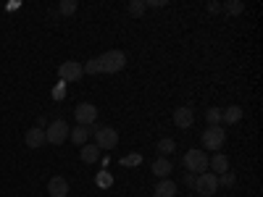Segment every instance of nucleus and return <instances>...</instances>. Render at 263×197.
<instances>
[{"label":"nucleus","mask_w":263,"mask_h":197,"mask_svg":"<svg viewBox=\"0 0 263 197\" xmlns=\"http://www.w3.org/2000/svg\"><path fill=\"white\" fill-rule=\"evenodd\" d=\"M208 11H211V13H216V11H221V3H211V6H208Z\"/></svg>","instance_id":"28"},{"label":"nucleus","mask_w":263,"mask_h":197,"mask_svg":"<svg viewBox=\"0 0 263 197\" xmlns=\"http://www.w3.org/2000/svg\"><path fill=\"white\" fill-rule=\"evenodd\" d=\"M95 145L100 150H114L119 145V131L111 126H98L95 129Z\"/></svg>","instance_id":"5"},{"label":"nucleus","mask_w":263,"mask_h":197,"mask_svg":"<svg viewBox=\"0 0 263 197\" xmlns=\"http://www.w3.org/2000/svg\"><path fill=\"white\" fill-rule=\"evenodd\" d=\"M184 168L190 173H195V176H200V173L208 171V155H205V150H190L184 152Z\"/></svg>","instance_id":"2"},{"label":"nucleus","mask_w":263,"mask_h":197,"mask_svg":"<svg viewBox=\"0 0 263 197\" xmlns=\"http://www.w3.org/2000/svg\"><path fill=\"white\" fill-rule=\"evenodd\" d=\"M208 168H211V173L221 176V173H227V171H229V158L224 155V152H216L213 158H208Z\"/></svg>","instance_id":"10"},{"label":"nucleus","mask_w":263,"mask_h":197,"mask_svg":"<svg viewBox=\"0 0 263 197\" xmlns=\"http://www.w3.org/2000/svg\"><path fill=\"white\" fill-rule=\"evenodd\" d=\"M221 8H224L227 13L237 16V13H242V11H245V3H242V0H229V3H224Z\"/></svg>","instance_id":"19"},{"label":"nucleus","mask_w":263,"mask_h":197,"mask_svg":"<svg viewBox=\"0 0 263 197\" xmlns=\"http://www.w3.org/2000/svg\"><path fill=\"white\" fill-rule=\"evenodd\" d=\"M234 182H237V176H234V173L232 171H227V173H221V176H218V187H234Z\"/></svg>","instance_id":"23"},{"label":"nucleus","mask_w":263,"mask_h":197,"mask_svg":"<svg viewBox=\"0 0 263 197\" xmlns=\"http://www.w3.org/2000/svg\"><path fill=\"white\" fill-rule=\"evenodd\" d=\"M174 150H177V142H174L171 137H163V140L158 142V152H161V158H163V155H171Z\"/></svg>","instance_id":"18"},{"label":"nucleus","mask_w":263,"mask_h":197,"mask_svg":"<svg viewBox=\"0 0 263 197\" xmlns=\"http://www.w3.org/2000/svg\"><path fill=\"white\" fill-rule=\"evenodd\" d=\"M140 161H142L140 155H129V158H124V166H137Z\"/></svg>","instance_id":"26"},{"label":"nucleus","mask_w":263,"mask_h":197,"mask_svg":"<svg viewBox=\"0 0 263 197\" xmlns=\"http://www.w3.org/2000/svg\"><path fill=\"white\" fill-rule=\"evenodd\" d=\"M98 61H100V71H103V74H116V71H121L124 66H126L124 50H108V53H103Z\"/></svg>","instance_id":"1"},{"label":"nucleus","mask_w":263,"mask_h":197,"mask_svg":"<svg viewBox=\"0 0 263 197\" xmlns=\"http://www.w3.org/2000/svg\"><path fill=\"white\" fill-rule=\"evenodd\" d=\"M195 189H197V197H213L218 192V176L211 171L200 173V176L195 179Z\"/></svg>","instance_id":"4"},{"label":"nucleus","mask_w":263,"mask_h":197,"mask_svg":"<svg viewBox=\"0 0 263 197\" xmlns=\"http://www.w3.org/2000/svg\"><path fill=\"white\" fill-rule=\"evenodd\" d=\"M174 171V166L166 161V158H158L156 163H153V173H156L158 179H168V173Z\"/></svg>","instance_id":"17"},{"label":"nucleus","mask_w":263,"mask_h":197,"mask_svg":"<svg viewBox=\"0 0 263 197\" xmlns=\"http://www.w3.org/2000/svg\"><path fill=\"white\" fill-rule=\"evenodd\" d=\"M48 192H50V197H66L69 194V182H66L63 176H53L48 182Z\"/></svg>","instance_id":"12"},{"label":"nucleus","mask_w":263,"mask_h":197,"mask_svg":"<svg viewBox=\"0 0 263 197\" xmlns=\"http://www.w3.org/2000/svg\"><path fill=\"white\" fill-rule=\"evenodd\" d=\"M69 137L74 140V145H87V140H90V129L87 126H74V129H69Z\"/></svg>","instance_id":"15"},{"label":"nucleus","mask_w":263,"mask_h":197,"mask_svg":"<svg viewBox=\"0 0 263 197\" xmlns=\"http://www.w3.org/2000/svg\"><path fill=\"white\" fill-rule=\"evenodd\" d=\"M239 119H242V108L239 105H227L221 111V121H227V124H237Z\"/></svg>","instance_id":"16"},{"label":"nucleus","mask_w":263,"mask_h":197,"mask_svg":"<svg viewBox=\"0 0 263 197\" xmlns=\"http://www.w3.org/2000/svg\"><path fill=\"white\" fill-rule=\"evenodd\" d=\"M79 158H82L84 163H95V161L100 158V147H98V145H90V142L82 145V147H79Z\"/></svg>","instance_id":"14"},{"label":"nucleus","mask_w":263,"mask_h":197,"mask_svg":"<svg viewBox=\"0 0 263 197\" xmlns=\"http://www.w3.org/2000/svg\"><path fill=\"white\" fill-rule=\"evenodd\" d=\"M200 142H203L205 150H216V152H218V150L224 147V142H227V131H224V126H208V129L203 131Z\"/></svg>","instance_id":"3"},{"label":"nucleus","mask_w":263,"mask_h":197,"mask_svg":"<svg viewBox=\"0 0 263 197\" xmlns=\"http://www.w3.org/2000/svg\"><path fill=\"white\" fill-rule=\"evenodd\" d=\"M82 71H84V74H100V61H98V58L87 61V63L82 66Z\"/></svg>","instance_id":"24"},{"label":"nucleus","mask_w":263,"mask_h":197,"mask_svg":"<svg viewBox=\"0 0 263 197\" xmlns=\"http://www.w3.org/2000/svg\"><path fill=\"white\" fill-rule=\"evenodd\" d=\"M24 142H27V147H32V150L42 147V145H45V129L32 126V129L27 131V134H24Z\"/></svg>","instance_id":"11"},{"label":"nucleus","mask_w":263,"mask_h":197,"mask_svg":"<svg viewBox=\"0 0 263 197\" xmlns=\"http://www.w3.org/2000/svg\"><path fill=\"white\" fill-rule=\"evenodd\" d=\"M177 194V184L171 179H161L156 187H153V197H174Z\"/></svg>","instance_id":"13"},{"label":"nucleus","mask_w":263,"mask_h":197,"mask_svg":"<svg viewBox=\"0 0 263 197\" xmlns=\"http://www.w3.org/2000/svg\"><path fill=\"white\" fill-rule=\"evenodd\" d=\"M205 119H208L211 126H218V124H221V108H208Z\"/></svg>","instance_id":"22"},{"label":"nucleus","mask_w":263,"mask_h":197,"mask_svg":"<svg viewBox=\"0 0 263 197\" xmlns=\"http://www.w3.org/2000/svg\"><path fill=\"white\" fill-rule=\"evenodd\" d=\"M74 116H77L79 126H92L95 119H98V108H95L92 103H79L77 111H74Z\"/></svg>","instance_id":"8"},{"label":"nucleus","mask_w":263,"mask_h":197,"mask_svg":"<svg viewBox=\"0 0 263 197\" xmlns=\"http://www.w3.org/2000/svg\"><path fill=\"white\" fill-rule=\"evenodd\" d=\"M98 184H100V187H111V184H114L111 173H105V171H103V173H98Z\"/></svg>","instance_id":"25"},{"label":"nucleus","mask_w":263,"mask_h":197,"mask_svg":"<svg viewBox=\"0 0 263 197\" xmlns=\"http://www.w3.org/2000/svg\"><path fill=\"white\" fill-rule=\"evenodd\" d=\"M195 179H197V176H195V173H187V179H184V182H187L190 187H195Z\"/></svg>","instance_id":"29"},{"label":"nucleus","mask_w":263,"mask_h":197,"mask_svg":"<svg viewBox=\"0 0 263 197\" xmlns=\"http://www.w3.org/2000/svg\"><path fill=\"white\" fill-rule=\"evenodd\" d=\"M145 11H147L145 0H132V3H129V16H142Z\"/></svg>","instance_id":"21"},{"label":"nucleus","mask_w":263,"mask_h":197,"mask_svg":"<svg viewBox=\"0 0 263 197\" xmlns=\"http://www.w3.org/2000/svg\"><path fill=\"white\" fill-rule=\"evenodd\" d=\"M195 121V111L190 105H179L177 111H174V126H179V129H190Z\"/></svg>","instance_id":"9"},{"label":"nucleus","mask_w":263,"mask_h":197,"mask_svg":"<svg viewBox=\"0 0 263 197\" xmlns=\"http://www.w3.org/2000/svg\"><path fill=\"white\" fill-rule=\"evenodd\" d=\"M145 6H150V8H161V6H166V0H150V3H145Z\"/></svg>","instance_id":"27"},{"label":"nucleus","mask_w":263,"mask_h":197,"mask_svg":"<svg viewBox=\"0 0 263 197\" xmlns=\"http://www.w3.org/2000/svg\"><path fill=\"white\" fill-rule=\"evenodd\" d=\"M77 11V0H61L58 3V13H63V16H71Z\"/></svg>","instance_id":"20"},{"label":"nucleus","mask_w":263,"mask_h":197,"mask_svg":"<svg viewBox=\"0 0 263 197\" xmlns=\"http://www.w3.org/2000/svg\"><path fill=\"white\" fill-rule=\"evenodd\" d=\"M66 137H69V124L66 121H53L48 129H45V142H50V145H61Z\"/></svg>","instance_id":"7"},{"label":"nucleus","mask_w":263,"mask_h":197,"mask_svg":"<svg viewBox=\"0 0 263 197\" xmlns=\"http://www.w3.org/2000/svg\"><path fill=\"white\" fill-rule=\"evenodd\" d=\"M82 76H84V71H82L79 61H63L58 66V79L61 82H79Z\"/></svg>","instance_id":"6"}]
</instances>
